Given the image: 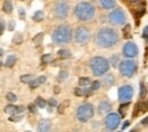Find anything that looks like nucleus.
Listing matches in <instances>:
<instances>
[{
  "label": "nucleus",
  "instance_id": "1",
  "mask_svg": "<svg viewBox=\"0 0 148 132\" xmlns=\"http://www.w3.org/2000/svg\"><path fill=\"white\" fill-rule=\"evenodd\" d=\"M119 40H120L119 33L112 27H101L100 30H98L95 37V42L97 47L101 49L111 48L115 46L119 42Z\"/></svg>",
  "mask_w": 148,
  "mask_h": 132
},
{
  "label": "nucleus",
  "instance_id": "2",
  "mask_svg": "<svg viewBox=\"0 0 148 132\" xmlns=\"http://www.w3.org/2000/svg\"><path fill=\"white\" fill-rule=\"evenodd\" d=\"M96 14V7L91 2L81 1L74 7V15L80 22H90Z\"/></svg>",
  "mask_w": 148,
  "mask_h": 132
},
{
  "label": "nucleus",
  "instance_id": "3",
  "mask_svg": "<svg viewBox=\"0 0 148 132\" xmlns=\"http://www.w3.org/2000/svg\"><path fill=\"white\" fill-rule=\"evenodd\" d=\"M73 38L71 26L67 24L58 25L51 33V40L57 44H64L69 43Z\"/></svg>",
  "mask_w": 148,
  "mask_h": 132
},
{
  "label": "nucleus",
  "instance_id": "4",
  "mask_svg": "<svg viewBox=\"0 0 148 132\" xmlns=\"http://www.w3.org/2000/svg\"><path fill=\"white\" fill-rule=\"evenodd\" d=\"M89 65H90L92 74L96 76H104L105 74H107L108 70H110V66H111L108 59H106L105 57L101 56L92 57L90 59Z\"/></svg>",
  "mask_w": 148,
  "mask_h": 132
},
{
  "label": "nucleus",
  "instance_id": "5",
  "mask_svg": "<svg viewBox=\"0 0 148 132\" xmlns=\"http://www.w3.org/2000/svg\"><path fill=\"white\" fill-rule=\"evenodd\" d=\"M95 114L93 105L90 103H83L76 108V118L81 123L88 122Z\"/></svg>",
  "mask_w": 148,
  "mask_h": 132
},
{
  "label": "nucleus",
  "instance_id": "6",
  "mask_svg": "<svg viewBox=\"0 0 148 132\" xmlns=\"http://www.w3.org/2000/svg\"><path fill=\"white\" fill-rule=\"evenodd\" d=\"M119 71L125 77H132L137 71V64L132 59H124L121 62V64L119 66Z\"/></svg>",
  "mask_w": 148,
  "mask_h": 132
},
{
  "label": "nucleus",
  "instance_id": "7",
  "mask_svg": "<svg viewBox=\"0 0 148 132\" xmlns=\"http://www.w3.org/2000/svg\"><path fill=\"white\" fill-rule=\"evenodd\" d=\"M108 21H110L112 25L120 26V25H123L127 22V16H125L124 12L121 8H116V9H113L111 14L108 15Z\"/></svg>",
  "mask_w": 148,
  "mask_h": 132
},
{
  "label": "nucleus",
  "instance_id": "8",
  "mask_svg": "<svg viewBox=\"0 0 148 132\" xmlns=\"http://www.w3.org/2000/svg\"><path fill=\"white\" fill-rule=\"evenodd\" d=\"M70 5L66 1H57L54 6V16L56 19H65L69 15Z\"/></svg>",
  "mask_w": 148,
  "mask_h": 132
},
{
  "label": "nucleus",
  "instance_id": "9",
  "mask_svg": "<svg viewBox=\"0 0 148 132\" xmlns=\"http://www.w3.org/2000/svg\"><path fill=\"white\" fill-rule=\"evenodd\" d=\"M90 37H91V33L90 31L84 27V26H80L77 27L75 31H74V34H73V38L74 41L79 44H84L87 43L89 40H90Z\"/></svg>",
  "mask_w": 148,
  "mask_h": 132
},
{
  "label": "nucleus",
  "instance_id": "10",
  "mask_svg": "<svg viewBox=\"0 0 148 132\" xmlns=\"http://www.w3.org/2000/svg\"><path fill=\"white\" fill-rule=\"evenodd\" d=\"M133 96V88L129 84H124L122 87H120L119 89V100L121 103H125L129 104V101L132 99Z\"/></svg>",
  "mask_w": 148,
  "mask_h": 132
},
{
  "label": "nucleus",
  "instance_id": "11",
  "mask_svg": "<svg viewBox=\"0 0 148 132\" xmlns=\"http://www.w3.org/2000/svg\"><path fill=\"white\" fill-rule=\"evenodd\" d=\"M120 122H121V116L117 113H110L106 115V118H105V127L107 130L113 131L115 130L119 125H120Z\"/></svg>",
  "mask_w": 148,
  "mask_h": 132
},
{
  "label": "nucleus",
  "instance_id": "12",
  "mask_svg": "<svg viewBox=\"0 0 148 132\" xmlns=\"http://www.w3.org/2000/svg\"><path fill=\"white\" fill-rule=\"evenodd\" d=\"M122 54L127 58H133L138 55V47L133 41H128L123 48H122Z\"/></svg>",
  "mask_w": 148,
  "mask_h": 132
},
{
  "label": "nucleus",
  "instance_id": "13",
  "mask_svg": "<svg viewBox=\"0 0 148 132\" xmlns=\"http://www.w3.org/2000/svg\"><path fill=\"white\" fill-rule=\"evenodd\" d=\"M51 130V122L48 118L41 120L37 125V132H50Z\"/></svg>",
  "mask_w": 148,
  "mask_h": 132
},
{
  "label": "nucleus",
  "instance_id": "14",
  "mask_svg": "<svg viewBox=\"0 0 148 132\" xmlns=\"http://www.w3.org/2000/svg\"><path fill=\"white\" fill-rule=\"evenodd\" d=\"M112 109V105L110 101H107V100H104V101H101L100 104H99V106H98V112L100 114H106L108 113V112H111Z\"/></svg>",
  "mask_w": 148,
  "mask_h": 132
},
{
  "label": "nucleus",
  "instance_id": "15",
  "mask_svg": "<svg viewBox=\"0 0 148 132\" xmlns=\"http://www.w3.org/2000/svg\"><path fill=\"white\" fill-rule=\"evenodd\" d=\"M23 107H21V106H14V105H8V106H6L5 108H3V112L7 114H17V113H21V112H23Z\"/></svg>",
  "mask_w": 148,
  "mask_h": 132
},
{
  "label": "nucleus",
  "instance_id": "16",
  "mask_svg": "<svg viewBox=\"0 0 148 132\" xmlns=\"http://www.w3.org/2000/svg\"><path fill=\"white\" fill-rule=\"evenodd\" d=\"M46 81H47V77H46L45 75L39 76V77L34 79V80L30 83V88H31V89H36V88H38L39 85H41V84L46 83Z\"/></svg>",
  "mask_w": 148,
  "mask_h": 132
},
{
  "label": "nucleus",
  "instance_id": "17",
  "mask_svg": "<svg viewBox=\"0 0 148 132\" xmlns=\"http://www.w3.org/2000/svg\"><path fill=\"white\" fill-rule=\"evenodd\" d=\"M103 82H104L105 87L110 88V87H112L115 83V77H114V75L112 73H107L106 75L103 76Z\"/></svg>",
  "mask_w": 148,
  "mask_h": 132
},
{
  "label": "nucleus",
  "instance_id": "18",
  "mask_svg": "<svg viewBox=\"0 0 148 132\" xmlns=\"http://www.w3.org/2000/svg\"><path fill=\"white\" fill-rule=\"evenodd\" d=\"M16 60H17V56L16 55H14V54L9 55V56L6 58V63H5L6 67H13L14 64L16 63Z\"/></svg>",
  "mask_w": 148,
  "mask_h": 132
},
{
  "label": "nucleus",
  "instance_id": "19",
  "mask_svg": "<svg viewBox=\"0 0 148 132\" xmlns=\"http://www.w3.org/2000/svg\"><path fill=\"white\" fill-rule=\"evenodd\" d=\"M2 10H3L6 14H12V13H13V3H12V1H9V0L3 1Z\"/></svg>",
  "mask_w": 148,
  "mask_h": 132
},
{
  "label": "nucleus",
  "instance_id": "20",
  "mask_svg": "<svg viewBox=\"0 0 148 132\" xmlns=\"http://www.w3.org/2000/svg\"><path fill=\"white\" fill-rule=\"evenodd\" d=\"M108 62H110V65H112L113 67H119L120 66V64H121V62H120V56L119 55H112L111 58L108 59Z\"/></svg>",
  "mask_w": 148,
  "mask_h": 132
},
{
  "label": "nucleus",
  "instance_id": "21",
  "mask_svg": "<svg viewBox=\"0 0 148 132\" xmlns=\"http://www.w3.org/2000/svg\"><path fill=\"white\" fill-rule=\"evenodd\" d=\"M100 5L104 9H112V8L115 7V1H113V0H101Z\"/></svg>",
  "mask_w": 148,
  "mask_h": 132
},
{
  "label": "nucleus",
  "instance_id": "22",
  "mask_svg": "<svg viewBox=\"0 0 148 132\" xmlns=\"http://www.w3.org/2000/svg\"><path fill=\"white\" fill-rule=\"evenodd\" d=\"M33 21L34 22H41L42 19L45 18V13H43V10H37L36 13H34V15H33Z\"/></svg>",
  "mask_w": 148,
  "mask_h": 132
},
{
  "label": "nucleus",
  "instance_id": "23",
  "mask_svg": "<svg viewBox=\"0 0 148 132\" xmlns=\"http://www.w3.org/2000/svg\"><path fill=\"white\" fill-rule=\"evenodd\" d=\"M57 55H58L59 58L65 59V58H69V57L71 56V53H70L69 50H66V49H60V50H58Z\"/></svg>",
  "mask_w": 148,
  "mask_h": 132
},
{
  "label": "nucleus",
  "instance_id": "24",
  "mask_svg": "<svg viewBox=\"0 0 148 132\" xmlns=\"http://www.w3.org/2000/svg\"><path fill=\"white\" fill-rule=\"evenodd\" d=\"M69 106H70V100L66 99V100H64V101L58 106V112H59V113H64V111H65Z\"/></svg>",
  "mask_w": 148,
  "mask_h": 132
},
{
  "label": "nucleus",
  "instance_id": "25",
  "mask_svg": "<svg viewBox=\"0 0 148 132\" xmlns=\"http://www.w3.org/2000/svg\"><path fill=\"white\" fill-rule=\"evenodd\" d=\"M36 105H37L38 107H40V108H45V107L47 106V101H46L43 98L38 97L37 99H36Z\"/></svg>",
  "mask_w": 148,
  "mask_h": 132
},
{
  "label": "nucleus",
  "instance_id": "26",
  "mask_svg": "<svg viewBox=\"0 0 148 132\" xmlns=\"http://www.w3.org/2000/svg\"><path fill=\"white\" fill-rule=\"evenodd\" d=\"M32 81H33V75L32 74L21 76V82H23V83H31Z\"/></svg>",
  "mask_w": 148,
  "mask_h": 132
},
{
  "label": "nucleus",
  "instance_id": "27",
  "mask_svg": "<svg viewBox=\"0 0 148 132\" xmlns=\"http://www.w3.org/2000/svg\"><path fill=\"white\" fill-rule=\"evenodd\" d=\"M145 12H146V9H145V8H138V9H136L134 15H136V18H137V24H138V19L140 18V17L145 14Z\"/></svg>",
  "mask_w": 148,
  "mask_h": 132
},
{
  "label": "nucleus",
  "instance_id": "28",
  "mask_svg": "<svg viewBox=\"0 0 148 132\" xmlns=\"http://www.w3.org/2000/svg\"><path fill=\"white\" fill-rule=\"evenodd\" d=\"M6 98H7V100H8L9 103H15V101L17 100L16 94H13V92H7V94H6Z\"/></svg>",
  "mask_w": 148,
  "mask_h": 132
},
{
  "label": "nucleus",
  "instance_id": "29",
  "mask_svg": "<svg viewBox=\"0 0 148 132\" xmlns=\"http://www.w3.org/2000/svg\"><path fill=\"white\" fill-rule=\"evenodd\" d=\"M69 77V73L66 72V71H60L59 72V74H58V81H60V82H63V81H65L66 79Z\"/></svg>",
  "mask_w": 148,
  "mask_h": 132
},
{
  "label": "nucleus",
  "instance_id": "30",
  "mask_svg": "<svg viewBox=\"0 0 148 132\" xmlns=\"http://www.w3.org/2000/svg\"><path fill=\"white\" fill-rule=\"evenodd\" d=\"M43 37H45V34H43V33H38L37 36L33 38V43H36V44H40V43L42 42V40H43Z\"/></svg>",
  "mask_w": 148,
  "mask_h": 132
},
{
  "label": "nucleus",
  "instance_id": "31",
  "mask_svg": "<svg viewBox=\"0 0 148 132\" xmlns=\"http://www.w3.org/2000/svg\"><path fill=\"white\" fill-rule=\"evenodd\" d=\"M89 83H90V79L89 77H80L79 79V85L84 87V85H88Z\"/></svg>",
  "mask_w": 148,
  "mask_h": 132
},
{
  "label": "nucleus",
  "instance_id": "32",
  "mask_svg": "<svg viewBox=\"0 0 148 132\" xmlns=\"http://www.w3.org/2000/svg\"><path fill=\"white\" fill-rule=\"evenodd\" d=\"M13 42L16 43V44H21V43L23 42V36H22L21 33H17V34L13 38Z\"/></svg>",
  "mask_w": 148,
  "mask_h": 132
},
{
  "label": "nucleus",
  "instance_id": "33",
  "mask_svg": "<svg viewBox=\"0 0 148 132\" xmlns=\"http://www.w3.org/2000/svg\"><path fill=\"white\" fill-rule=\"evenodd\" d=\"M146 94H147V91H146V87H145V84H144L143 82H140V92H139L140 98H145Z\"/></svg>",
  "mask_w": 148,
  "mask_h": 132
},
{
  "label": "nucleus",
  "instance_id": "34",
  "mask_svg": "<svg viewBox=\"0 0 148 132\" xmlns=\"http://www.w3.org/2000/svg\"><path fill=\"white\" fill-rule=\"evenodd\" d=\"M100 88V82L99 81H93V82H91V87H90V89L92 90V91H96V90H98Z\"/></svg>",
  "mask_w": 148,
  "mask_h": 132
},
{
  "label": "nucleus",
  "instance_id": "35",
  "mask_svg": "<svg viewBox=\"0 0 148 132\" xmlns=\"http://www.w3.org/2000/svg\"><path fill=\"white\" fill-rule=\"evenodd\" d=\"M41 60H42V63H49V62L53 60V56H51L50 54H46V55L42 56Z\"/></svg>",
  "mask_w": 148,
  "mask_h": 132
},
{
  "label": "nucleus",
  "instance_id": "36",
  "mask_svg": "<svg viewBox=\"0 0 148 132\" xmlns=\"http://www.w3.org/2000/svg\"><path fill=\"white\" fill-rule=\"evenodd\" d=\"M130 30H131V26L127 25L124 29H123V34H124V38H130Z\"/></svg>",
  "mask_w": 148,
  "mask_h": 132
},
{
  "label": "nucleus",
  "instance_id": "37",
  "mask_svg": "<svg viewBox=\"0 0 148 132\" xmlns=\"http://www.w3.org/2000/svg\"><path fill=\"white\" fill-rule=\"evenodd\" d=\"M27 108H29V111H30L31 113H33V114H37L38 113L37 105H36V104H30V105L27 106Z\"/></svg>",
  "mask_w": 148,
  "mask_h": 132
},
{
  "label": "nucleus",
  "instance_id": "38",
  "mask_svg": "<svg viewBox=\"0 0 148 132\" xmlns=\"http://www.w3.org/2000/svg\"><path fill=\"white\" fill-rule=\"evenodd\" d=\"M127 107H128V104H125L124 106L122 105V106L120 107V113H121V116H122V117L125 116V108H127Z\"/></svg>",
  "mask_w": 148,
  "mask_h": 132
},
{
  "label": "nucleus",
  "instance_id": "39",
  "mask_svg": "<svg viewBox=\"0 0 148 132\" xmlns=\"http://www.w3.org/2000/svg\"><path fill=\"white\" fill-rule=\"evenodd\" d=\"M48 104H49L50 107H55V106H57V100H56L55 98H50L48 100Z\"/></svg>",
  "mask_w": 148,
  "mask_h": 132
},
{
  "label": "nucleus",
  "instance_id": "40",
  "mask_svg": "<svg viewBox=\"0 0 148 132\" xmlns=\"http://www.w3.org/2000/svg\"><path fill=\"white\" fill-rule=\"evenodd\" d=\"M5 27H6L5 21L1 18V21H0V34H2V33H3V31H5Z\"/></svg>",
  "mask_w": 148,
  "mask_h": 132
},
{
  "label": "nucleus",
  "instance_id": "41",
  "mask_svg": "<svg viewBox=\"0 0 148 132\" xmlns=\"http://www.w3.org/2000/svg\"><path fill=\"white\" fill-rule=\"evenodd\" d=\"M74 91H75L74 94H76V96H83V94H86V90H82V89H79V88H76Z\"/></svg>",
  "mask_w": 148,
  "mask_h": 132
},
{
  "label": "nucleus",
  "instance_id": "42",
  "mask_svg": "<svg viewBox=\"0 0 148 132\" xmlns=\"http://www.w3.org/2000/svg\"><path fill=\"white\" fill-rule=\"evenodd\" d=\"M143 37L145 40H148V26H145V29L143 31Z\"/></svg>",
  "mask_w": 148,
  "mask_h": 132
},
{
  "label": "nucleus",
  "instance_id": "43",
  "mask_svg": "<svg viewBox=\"0 0 148 132\" xmlns=\"http://www.w3.org/2000/svg\"><path fill=\"white\" fill-rule=\"evenodd\" d=\"M18 14H19V17H21L22 19H24V17H25V10H24L23 8H19Z\"/></svg>",
  "mask_w": 148,
  "mask_h": 132
},
{
  "label": "nucleus",
  "instance_id": "44",
  "mask_svg": "<svg viewBox=\"0 0 148 132\" xmlns=\"http://www.w3.org/2000/svg\"><path fill=\"white\" fill-rule=\"evenodd\" d=\"M14 27H15V22H14V21H10V22H9V26H8V30H9V31H13Z\"/></svg>",
  "mask_w": 148,
  "mask_h": 132
},
{
  "label": "nucleus",
  "instance_id": "45",
  "mask_svg": "<svg viewBox=\"0 0 148 132\" xmlns=\"http://www.w3.org/2000/svg\"><path fill=\"white\" fill-rule=\"evenodd\" d=\"M10 121H15V122H18L22 120V116H12L10 118H9Z\"/></svg>",
  "mask_w": 148,
  "mask_h": 132
},
{
  "label": "nucleus",
  "instance_id": "46",
  "mask_svg": "<svg viewBox=\"0 0 148 132\" xmlns=\"http://www.w3.org/2000/svg\"><path fill=\"white\" fill-rule=\"evenodd\" d=\"M54 90H55V91H54L55 94H59V91H60V88H59L58 85H56L55 88H54Z\"/></svg>",
  "mask_w": 148,
  "mask_h": 132
},
{
  "label": "nucleus",
  "instance_id": "47",
  "mask_svg": "<svg viewBox=\"0 0 148 132\" xmlns=\"http://www.w3.org/2000/svg\"><path fill=\"white\" fill-rule=\"evenodd\" d=\"M141 124H143V125H146V124H148V117H146L145 120H143V121H141Z\"/></svg>",
  "mask_w": 148,
  "mask_h": 132
},
{
  "label": "nucleus",
  "instance_id": "48",
  "mask_svg": "<svg viewBox=\"0 0 148 132\" xmlns=\"http://www.w3.org/2000/svg\"><path fill=\"white\" fill-rule=\"evenodd\" d=\"M128 125H129V122H128V121H125V122L123 123V127H122V128H123V129H125Z\"/></svg>",
  "mask_w": 148,
  "mask_h": 132
},
{
  "label": "nucleus",
  "instance_id": "49",
  "mask_svg": "<svg viewBox=\"0 0 148 132\" xmlns=\"http://www.w3.org/2000/svg\"><path fill=\"white\" fill-rule=\"evenodd\" d=\"M146 107H147V109H148V100L146 101Z\"/></svg>",
  "mask_w": 148,
  "mask_h": 132
},
{
  "label": "nucleus",
  "instance_id": "50",
  "mask_svg": "<svg viewBox=\"0 0 148 132\" xmlns=\"http://www.w3.org/2000/svg\"><path fill=\"white\" fill-rule=\"evenodd\" d=\"M137 130H132V131H130V132H136Z\"/></svg>",
  "mask_w": 148,
  "mask_h": 132
}]
</instances>
